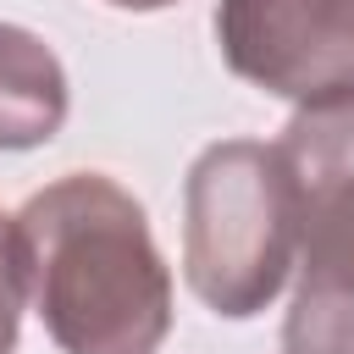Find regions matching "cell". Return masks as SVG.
<instances>
[{
	"instance_id": "obj_1",
	"label": "cell",
	"mask_w": 354,
	"mask_h": 354,
	"mask_svg": "<svg viewBox=\"0 0 354 354\" xmlns=\"http://www.w3.org/2000/svg\"><path fill=\"white\" fill-rule=\"evenodd\" d=\"M28 299L61 354H155L171 332V271L144 205L105 171H72L17 210Z\"/></svg>"
},
{
	"instance_id": "obj_2",
	"label": "cell",
	"mask_w": 354,
	"mask_h": 354,
	"mask_svg": "<svg viewBox=\"0 0 354 354\" xmlns=\"http://www.w3.org/2000/svg\"><path fill=\"white\" fill-rule=\"evenodd\" d=\"M299 254V199L277 144L221 138L188 166L183 277L227 321L260 315Z\"/></svg>"
},
{
	"instance_id": "obj_3",
	"label": "cell",
	"mask_w": 354,
	"mask_h": 354,
	"mask_svg": "<svg viewBox=\"0 0 354 354\" xmlns=\"http://www.w3.org/2000/svg\"><path fill=\"white\" fill-rule=\"evenodd\" d=\"M277 149L299 199V293L282 354H354V94L299 105Z\"/></svg>"
},
{
	"instance_id": "obj_4",
	"label": "cell",
	"mask_w": 354,
	"mask_h": 354,
	"mask_svg": "<svg viewBox=\"0 0 354 354\" xmlns=\"http://www.w3.org/2000/svg\"><path fill=\"white\" fill-rule=\"evenodd\" d=\"M221 61L293 105L354 94V0H221Z\"/></svg>"
},
{
	"instance_id": "obj_5",
	"label": "cell",
	"mask_w": 354,
	"mask_h": 354,
	"mask_svg": "<svg viewBox=\"0 0 354 354\" xmlns=\"http://www.w3.org/2000/svg\"><path fill=\"white\" fill-rule=\"evenodd\" d=\"M66 122V72L55 50L17 28L0 22V149H39L61 133Z\"/></svg>"
},
{
	"instance_id": "obj_6",
	"label": "cell",
	"mask_w": 354,
	"mask_h": 354,
	"mask_svg": "<svg viewBox=\"0 0 354 354\" xmlns=\"http://www.w3.org/2000/svg\"><path fill=\"white\" fill-rule=\"evenodd\" d=\"M28 304V266H22V238L17 216H0V354L17 348V321Z\"/></svg>"
},
{
	"instance_id": "obj_7",
	"label": "cell",
	"mask_w": 354,
	"mask_h": 354,
	"mask_svg": "<svg viewBox=\"0 0 354 354\" xmlns=\"http://www.w3.org/2000/svg\"><path fill=\"white\" fill-rule=\"evenodd\" d=\"M111 6H122V11H166L177 0H111Z\"/></svg>"
}]
</instances>
